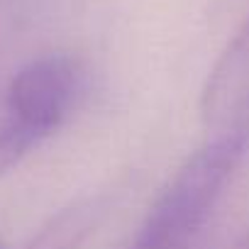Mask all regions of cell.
Returning <instances> with one entry per match:
<instances>
[{"label":"cell","mask_w":249,"mask_h":249,"mask_svg":"<svg viewBox=\"0 0 249 249\" xmlns=\"http://www.w3.org/2000/svg\"><path fill=\"white\" fill-rule=\"evenodd\" d=\"M247 149V124L222 130L196 149L152 203L132 249H183L213 213Z\"/></svg>","instance_id":"obj_1"},{"label":"cell","mask_w":249,"mask_h":249,"mask_svg":"<svg viewBox=\"0 0 249 249\" xmlns=\"http://www.w3.org/2000/svg\"><path fill=\"white\" fill-rule=\"evenodd\" d=\"M83 88L81 64L69 54H47L25 64L10 81L0 122V176L13 171L71 115Z\"/></svg>","instance_id":"obj_2"},{"label":"cell","mask_w":249,"mask_h":249,"mask_svg":"<svg viewBox=\"0 0 249 249\" xmlns=\"http://www.w3.org/2000/svg\"><path fill=\"white\" fill-rule=\"evenodd\" d=\"M249 112V15L213 64L200 90V120L222 132L242 124Z\"/></svg>","instance_id":"obj_3"},{"label":"cell","mask_w":249,"mask_h":249,"mask_svg":"<svg viewBox=\"0 0 249 249\" xmlns=\"http://www.w3.org/2000/svg\"><path fill=\"white\" fill-rule=\"evenodd\" d=\"M107 213L105 196L81 198L52 215L32 237L27 249H81Z\"/></svg>","instance_id":"obj_4"},{"label":"cell","mask_w":249,"mask_h":249,"mask_svg":"<svg viewBox=\"0 0 249 249\" xmlns=\"http://www.w3.org/2000/svg\"><path fill=\"white\" fill-rule=\"evenodd\" d=\"M234 249H249V227L242 232V237L237 239V244H234Z\"/></svg>","instance_id":"obj_5"}]
</instances>
